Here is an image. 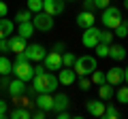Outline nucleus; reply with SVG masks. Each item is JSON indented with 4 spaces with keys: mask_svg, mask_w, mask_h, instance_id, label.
I'll return each mask as SVG.
<instances>
[{
    "mask_svg": "<svg viewBox=\"0 0 128 119\" xmlns=\"http://www.w3.org/2000/svg\"><path fill=\"white\" fill-rule=\"evenodd\" d=\"M13 72L22 81H30L34 77V66L30 64V60H22V62H15L13 64Z\"/></svg>",
    "mask_w": 128,
    "mask_h": 119,
    "instance_id": "obj_5",
    "label": "nucleus"
},
{
    "mask_svg": "<svg viewBox=\"0 0 128 119\" xmlns=\"http://www.w3.org/2000/svg\"><path fill=\"white\" fill-rule=\"evenodd\" d=\"M75 72H77V77H81V74H92L96 70V58H92V55H81V58L75 60Z\"/></svg>",
    "mask_w": 128,
    "mask_h": 119,
    "instance_id": "obj_3",
    "label": "nucleus"
},
{
    "mask_svg": "<svg viewBox=\"0 0 128 119\" xmlns=\"http://www.w3.org/2000/svg\"><path fill=\"white\" fill-rule=\"evenodd\" d=\"M56 117H58V119H68L70 115L66 113V111H60V113H56Z\"/></svg>",
    "mask_w": 128,
    "mask_h": 119,
    "instance_id": "obj_39",
    "label": "nucleus"
},
{
    "mask_svg": "<svg viewBox=\"0 0 128 119\" xmlns=\"http://www.w3.org/2000/svg\"><path fill=\"white\" fill-rule=\"evenodd\" d=\"M98 43H107V45H111V43H113V32H111L109 28L100 30V34H98Z\"/></svg>",
    "mask_w": 128,
    "mask_h": 119,
    "instance_id": "obj_23",
    "label": "nucleus"
},
{
    "mask_svg": "<svg viewBox=\"0 0 128 119\" xmlns=\"http://www.w3.org/2000/svg\"><path fill=\"white\" fill-rule=\"evenodd\" d=\"M28 9H30L32 13L43 11V0H28Z\"/></svg>",
    "mask_w": 128,
    "mask_h": 119,
    "instance_id": "obj_30",
    "label": "nucleus"
},
{
    "mask_svg": "<svg viewBox=\"0 0 128 119\" xmlns=\"http://www.w3.org/2000/svg\"><path fill=\"white\" fill-rule=\"evenodd\" d=\"M75 53H66V51H64L62 53V66H68V68H73V64H75Z\"/></svg>",
    "mask_w": 128,
    "mask_h": 119,
    "instance_id": "obj_27",
    "label": "nucleus"
},
{
    "mask_svg": "<svg viewBox=\"0 0 128 119\" xmlns=\"http://www.w3.org/2000/svg\"><path fill=\"white\" fill-rule=\"evenodd\" d=\"M4 117H6V102L0 100V119H4Z\"/></svg>",
    "mask_w": 128,
    "mask_h": 119,
    "instance_id": "obj_37",
    "label": "nucleus"
},
{
    "mask_svg": "<svg viewBox=\"0 0 128 119\" xmlns=\"http://www.w3.org/2000/svg\"><path fill=\"white\" fill-rule=\"evenodd\" d=\"M34 104H36L38 109H43L45 113L47 111H54V96H51V94H38V98H36Z\"/></svg>",
    "mask_w": 128,
    "mask_h": 119,
    "instance_id": "obj_14",
    "label": "nucleus"
},
{
    "mask_svg": "<svg viewBox=\"0 0 128 119\" xmlns=\"http://www.w3.org/2000/svg\"><path fill=\"white\" fill-rule=\"evenodd\" d=\"M94 9V0H83V11H92Z\"/></svg>",
    "mask_w": 128,
    "mask_h": 119,
    "instance_id": "obj_38",
    "label": "nucleus"
},
{
    "mask_svg": "<svg viewBox=\"0 0 128 119\" xmlns=\"http://www.w3.org/2000/svg\"><path fill=\"white\" fill-rule=\"evenodd\" d=\"M98 34H100V30H98L96 26L83 28V36H81L83 47H88V49H94V47L98 45Z\"/></svg>",
    "mask_w": 128,
    "mask_h": 119,
    "instance_id": "obj_6",
    "label": "nucleus"
},
{
    "mask_svg": "<svg viewBox=\"0 0 128 119\" xmlns=\"http://www.w3.org/2000/svg\"><path fill=\"white\" fill-rule=\"evenodd\" d=\"M26 45H28L26 38H22L19 34H17V36H11V38H9V47H11V51H13V53H22V51L26 49Z\"/></svg>",
    "mask_w": 128,
    "mask_h": 119,
    "instance_id": "obj_18",
    "label": "nucleus"
},
{
    "mask_svg": "<svg viewBox=\"0 0 128 119\" xmlns=\"http://www.w3.org/2000/svg\"><path fill=\"white\" fill-rule=\"evenodd\" d=\"M43 62H45V70H60L62 68V53H58V51L45 53Z\"/></svg>",
    "mask_w": 128,
    "mask_h": 119,
    "instance_id": "obj_8",
    "label": "nucleus"
},
{
    "mask_svg": "<svg viewBox=\"0 0 128 119\" xmlns=\"http://www.w3.org/2000/svg\"><path fill=\"white\" fill-rule=\"evenodd\" d=\"M68 2H73V0H68Z\"/></svg>",
    "mask_w": 128,
    "mask_h": 119,
    "instance_id": "obj_45",
    "label": "nucleus"
},
{
    "mask_svg": "<svg viewBox=\"0 0 128 119\" xmlns=\"http://www.w3.org/2000/svg\"><path fill=\"white\" fill-rule=\"evenodd\" d=\"M45 70V66H34V74H38V72H43Z\"/></svg>",
    "mask_w": 128,
    "mask_h": 119,
    "instance_id": "obj_42",
    "label": "nucleus"
},
{
    "mask_svg": "<svg viewBox=\"0 0 128 119\" xmlns=\"http://www.w3.org/2000/svg\"><path fill=\"white\" fill-rule=\"evenodd\" d=\"M98 96H100V100H111L113 98V85H109V83H100V87H98Z\"/></svg>",
    "mask_w": 128,
    "mask_h": 119,
    "instance_id": "obj_21",
    "label": "nucleus"
},
{
    "mask_svg": "<svg viewBox=\"0 0 128 119\" xmlns=\"http://www.w3.org/2000/svg\"><path fill=\"white\" fill-rule=\"evenodd\" d=\"M6 87H9V94H11L13 98H19V96H24V92H26V81L15 79V81H11Z\"/></svg>",
    "mask_w": 128,
    "mask_h": 119,
    "instance_id": "obj_13",
    "label": "nucleus"
},
{
    "mask_svg": "<svg viewBox=\"0 0 128 119\" xmlns=\"http://www.w3.org/2000/svg\"><path fill=\"white\" fill-rule=\"evenodd\" d=\"M100 21H102V26H105V28H109V30H115V28L122 23V11L115 9V6H107V9H102Z\"/></svg>",
    "mask_w": 128,
    "mask_h": 119,
    "instance_id": "obj_2",
    "label": "nucleus"
},
{
    "mask_svg": "<svg viewBox=\"0 0 128 119\" xmlns=\"http://www.w3.org/2000/svg\"><path fill=\"white\" fill-rule=\"evenodd\" d=\"M6 13H9V6H6V2L0 0V17H6Z\"/></svg>",
    "mask_w": 128,
    "mask_h": 119,
    "instance_id": "obj_36",
    "label": "nucleus"
},
{
    "mask_svg": "<svg viewBox=\"0 0 128 119\" xmlns=\"http://www.w3.org/2000/svg\"><path fill=\"white\" fill-rule=\"evenodd\" d=\"M32 26H34V30L49 32L51 28H54V15L45 13V11H38V13L32 15Z\"/></svg>",
    "mask_w": 128,
    "mask_h": 119,
    "instance_id": "obj_4",
    "label": "nucleus"
},
{
    "mask_svg": "<svg viewBox=\"0 0 128 119\" xmlns=\"http://www.w3.org/2000/svg\"><path fill=\"white\" fill-rule=\"evenodd\" d=\"M11 117H13V119H30L32 113H30V111H26V109H15L13 113H11Z\"/></svg>",
    "mask_w": 128,
    "mask_h": 119,
    "instance_id": "obj_26",
    "label": "nucleus"
},
{
    "mask_svg": "<svg viewBox=\"0 0 128 119\" xmlns=\"http://www.w3.org/2000/svg\"><path fill=\"white\" fill-rule=\"evenodd\" d=\"M13 72V64H11V60L6 58V55H0V74L2 77H6V74Z\"/></svg>",
    "mask_w": 128,
    "mask_h": 119,
    "instance_id": "obj_22",
    "label": "nucleus"
},
{
    "mask_svg": "<svg viewBox=\"0 0 128 119\" xmlns=\"http://www.w3.org/2000/svg\"><path fill=\"white\" fill-rule=\"evenodd\" d=\"M124 6H126V9H128V0H124Z\"/></svg>",
    "mask_w": 128,
    "mask_h": 119,
    "instance_id": "obj_44",
    "label": "nucleus"
},
{
    "mask_svg": "<svg viewBox=\"0 0 128 119\" xmlns=\"http://www.w3.org/2000/svg\"><path fill=\"white\" fill-rule=\"evenodd\" d=\"M15 19H17V21H30L32 19V11L28 9V11H19L17 15H15Z\"/></svg>",
    "mask_w": 128,
    "mask_h": 119,
    "instance_id": "obj_32",
    "label": "nucleus"
},
{
    "mask_svg": "<svg viewBox=\"0 0 128 119\" xmlns=\"http://www.w3.org/2000/svg\"><path fill=\"white\" fill-rule=\"evenodd\" d=\"M105 81L109 83V85H122L124 83V68H120V66L109 68L107 74H105Z\"/></svg>",
    "mask_w": 128,
    "mask_h": 119,
    "instance_id": "obj_9",
    "label": "nucleus"
},
{
    "mask_svg": "<svg viewBox=\"0 0 128 119\" xmlns=\"http://www.w3.org/2000/svg\"><path fill=\"white\" fill-rule=\"evenodd\" d=\"M92 83H96V85L105 83V72H100V70H94V72H92Z\"/></svg>",
    "mask_w": 128,
    "mask_h": 119,
    "instance_id": "obj_33",
    "label": "nucleus"
},
{
    "mask_svg": "<svg viewBox=\"0 0 128 119\" xmlns=\"http://www.w3.org/2000/svg\"><path fill=\"white\" fill-rule=\"evenodd\" d=\"M6 51H11L9 41H6V38H0V53H6Z\"/></svg>",
    "mask_w": 128,
    "mask_h": 119,
    "instance_id": "obj_34",
    "label": "nucleus"
},
{
    "mask_svg": "<svg viewBox=\"0 0 128 119\" xmlns=\"http://www.w3.org/2000/svg\"><path fill=\"white\" fill-rule=\"evenodd\" d=\"M32 117H36V119H43V117H45V111H43V109H38L36 113H32Z\"/></svg>",
    "mask_w": 128,
    "mask_h": 119,
    "instance_id": "obj_40",
    "label": "nucleus"
},
{
    "mask_svg": "<svg viewBox=\"0 0 128 119\" xmlns=\"http://www.w3.org/2000/svg\"><path fill=\"white\" fill-rule=\"evenodd\" d=\"M68 104H70V100H68L66 94H56V96H54V111H56V113L66 111V109H68Z\"/></svg>",
    "mask_w": 128,
    "mask_h": 119,
    "instance_id": "obj_16",
    "label": "nucleus"
},
{
    "mask_svg": "<svg viewBox=\"0 0 128 119\" xmlns=\"http://www.w3.org/2000/svg\"><path fill=\"white\" fill-rule=\"evenodd\" d=\"M115 98H118L120 104H128V85L126 87H120L118 94H115Z\"/></svg>",
    "mask_w": 128,
    "mask_h": 119,
    "instance_id": "obj_25",
    "label": "nucleus"
},
{
    "mask_svg": "<svg viewBox=\"0 0 128 119\" xmlns=\"http://www.w3.org/2000/svg\"><path fill=\"white\" fill-rule=\"evenodd\" d=\"M32 81H34V89H36V94H54L56 87L60 85L58 77H56L54 72H47V70L34 74Z\"/></svg>",
    "mask_w": 128,
    "mask_h": 119,
    "instance_id": "obj_1",
    "label": "nucleus"
},
{
    "mask_svg": "<svg viewBox=\"0 0 128 119\" xmlns=\"http://www.w3.org/2000/svg\"><path fill=\"white\" fill-rule=\"evenodd\" d=\"M105 102L102 100H88L86 102V109L90 115H94V117H102V113H105Z\"/></svg>",
    "mask_w": 128,
    "mask_h": 119,
    "instance_id": "obj_12",
    "label": "nucleus"
},
{
    "mask_svg": "<svg viewBox=\"0 0 128 119\" xmlns=\"http://www.w3.org/2000/svg\"><path fill=\"white\" fill-rule=\"evenodd\" d=\"M77 85H79V89H90L92 81H90V79H88V74H81V77L77 79Z\"/></svg>",
    "mask_w": 128,
    "mask_h": 119,
    "instance_id": "obj_31",
    "label": "nucleus"
},
{
    "mask_svg": "<svg viewBox=\"0 0 128 119\" xmlns=\"http://www.w3.org/2000/svg\"><path fill=\"white\" fill-rule=\"evenodd\" d=\"M109 58L113 60H124L126 58V49H124V45H109Z\"/></svg>",
    "mask_w": 128,
    "mask_h": 119,
    "instance_id": "obj_20",
    "label": "nucleus"
},
{
    "mask_svg": "<svg viewBox=\"0 0 128 119\" xmlns=\"http://www.w3.org/2000/svg\"><path fill=\"white\" fill-rule=\"evenodd\" d=\"M54 51H58V53H64V45H62V43H56V45H54Z\"/></svg>",
    "mask_w": 128,
    "mask_h": 119,
    "instance_id": "obj_41",
    "label": "nucleus"
},
{
    "mask_svg": "<svg viewBox=\"0 0 128 119\" xmlns=\"http://www.w3.org/2000/svg\"><path fill=\"white\" fill-rule=\"evenodd\" d=\"M17 34H19L22 38H26V41L32 36V34H34V26H32V19H30V21H19V26H17Z\"/></svg>",
    "mask_w": 128,
    "mask_h": 119,
    "instance_id": "obj_17",
    "label": "nucleus"
},
{
    "mask_svg": "<svg viewBox=\"0 0 128 119\" xmlns=\"http://www.w3.org/2000/svg\"><path fill=\"white\" fill-rule=\"evenodd\" d=\"M102 117H107V119H118V117H120V111L115 109V106H105Z\"/></svg>",
    "mask_w": 128,
    "mask_h": 119,
    "instance_id": "obj_29",
    "label": "nucleus"
},
{
    "mask_svg": "<svg viewBox=\"0 0 128 119\" xmlns=\"http://www.w3.org/2000/svg\"><path fill=\"white\" fill-rule=\"evenodd\" d=\"M64 2L66 0H43V11L49 15H60L64 11Z\"/></svg>",
    "mask_w": 128,
    "mask_h": 119,
    "instance_id": "obj_10",
    "label": "nucleus"
},
{
    "mask_svg": "<svg viewBox=\"0 0 128 119\" xmlns=\"http://www.w3.org/2000/svg\"><path fill=\"white\" fill-rule=\"evenodd\" d=\"M94 21H96V17L92 15V11H81L77 15V26L79 28H90V26H94Z\"/></svg>",
    "mask_w": 128,
    "mask_h": 119,
    "instance_id": "obj_15",
    "label": "nucleus"
},
{
    "mask_svg": "<svg viewBox=\"0 0 128 119\" xmlns=\"http://www.w3.org/2000/svg\"><path fill=\"white\" fill-rule=\"evenodd\" d=\"M94 51H96L98 58H109V45H107V43H98V45L94 47Z\"/></svg>",
    "mask_w": 128,
    "mask_h": 119,
    "instance_id": "obj_24",
    "label": "nucleus"
},
{
    "mask_svg": "<svg viewBox=\"0 0 128 119\" xmlns=\"http://www.w3.org/2000/svg\"><path fill=\"white\" fill-rule=\"evenodd\" d=\"M113 36H118V38H126V36H128V23L122 21L118 28H115V34H113Z\"/></svg>",
    "mask_w": 128,
    "mask_h": 119,
    "instance_id": "obj_28",
    "label": "nucleus"
},
{
    "mask_svg": "<svg viewBox=\"0 0 128 119\" xmlns=\"http://www.w3.org/2000/svg\"><path fill=\"white\" fill-rule=\"evenodd\" d=\"M58 81L62 83V85H73V83L77 81V72H75L73 68H68V66H62V68H60V74H58Z\"/></svg>",
    "mask_w": 128,
    "mask_h": 119,
    "instance_id": "obj_11",
    "label": "nucleus"
},
{
    "mask_svg": "<svg viewBox=\"0 0 128 119\" xmlns=\"http://www.w3.org/2000/svg\"><path fill=\"white\" fill-rule=\"evenodd\" d=\"M94 6L96 9H107L109 6V0H94Z\"/></svg>",
    "mask_w": 128,
    "mask_h": 119,
    "instance_id": "obj_35",
    "label": "nucleus"
},
{
    "mask_svg": "<svg viewBox=\"0 0 128 119\" xmlns=\"http://www.w3.org/2000/svg\"><path fill=\"white\" fill-rule=\"evenodd\" d=\"M11 32H13V21L6 17H0V38L11 36Z\"/></svg>",
    "mask_w": 128,
    "mask_h": 119,
    "instance_id": "obj_19",
    "label": "nucleus"
},
{
    "mask_svg": "<svg viewBox=\"0 0 128 119\" xmlns=\"http://www.w3.org/2000/svg\"><path fill=\"white\" fill-rule=\"evenodd\" d=\"M124 81H126V85H128V66L124 68Z\"/></svg>",
    "mask_w": 128,
    "mask_h": 119,
    "instance_id": "obj_43",
    "label": "nucleus"
},
{
    "mask_svg": "<svg viewBox=\"0 0 128 119\" xmlns=\"http://www.w3.org/2000/svg\"><path fill=\"white\" fill-rule=\"evenodd\" d=\"M45 47L43 45H26V49H24V55H26L30 62H41L43 58H45Z\"/></svg>",
    "mask_w": 128,
    "mask_h": 119,
    "instance_id": "obj_7",
    "label": "nucleus"
}]
</instances>
